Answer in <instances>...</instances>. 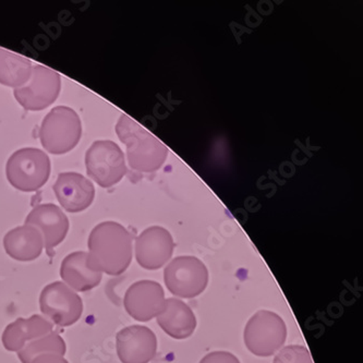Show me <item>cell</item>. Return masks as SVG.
<instances>
[{
  "label": "cell",
  "instance_id": "cell-3",
  "mask_svg": "<svg viewBox=\"0 0 363 363\" xmlns=\"http://www.w3.org/2000/svg\"><path fill=\"white\" fill-rule=\"evenodd\" d=\"M82 135L78 113L67 106H57L46 115L40 128L43 147L48 153L62 155L77 147Z\"/></svg>",
  "mask_w": 363,
  "mask_h": 363
},
{
  "label": "cell",
  "instance_id": "cell-19",
  "mask_svg": "<svg viewBox=\"0 0 363 363\" xmlns=\"http://www.w3.org/2000/svg\"><path fill=\"white\" fill-rule=\"evenodd\" d=\"M31 60L0 48V83L10 88H21L31 78Z\"/></svg>",
  "mask_w": 363,
  "mask_h": 363
},
{
  "label": "cell",
  "instance_id": "cell-17",
  "mask_svg": "<svg viewBox=\"0 0 363 363\" xmlns=\"http://www.w3.org/2000/svg\"><path fill=\"white\" fill-rule=\"evenodd\" d=\"M157 323L170 337L186 340L196 330V318L188 304L176 298H169L166 300L163 311L158 314Z\"/></svg>",
  "mask_w": 363,
  "mask_h": 363
},
{
  "label": "cell",
  "instance_id": "cell-2",
  "mask_svg": "<svg viewBox=\"0 0 363 363\" xmlns=\"http://www.w3.org/2000/svg\"><path fill=\"white\" fill-rule=\"evenodd\" d=\"M116 133L127 147L128 162L133 169L154 172L165 163L168 149L163 142L129 116H121L116 125Z\"/></svg>",
  "mask_w": 363,
  "mask_h": 363
},
{
  "label": "cell",
  "instance_id": "cell-16",
  "mask_svg": "<svg viewBox=\"0 0 363 363\" xmlns=\"http://www.w3.org/2000/svg\"><path fill=\"white\" fill-rule=\"evenodd\" d=\"M4 248L11 259L30 262L40 257L45 245L35 227L24 224L8 231L4 238Z\"/></svg>",
  "mask_w": 363,
  "mask_h": 363
},
{
  "label": "cell",
  "instance_id": "cell-1",
  "mask_svg": "<svg viewBox=\"0 0 363 363\" xmlns=\"http://www.w3.org/2000/svg\"><path fill=\"white\" fill-rule=\"evenodd\" d=\"M86 264L92 271L119 276L133 261V236L123 225L103 222L91 231Z\"/></svg>",
  "mask_w": 363,
  "mask_h": 363
},
{
  "label": "cell",
  "instance_id": "cell-8",
  "mask_svg": "<svg viewBox=\"0 0 363 363\" xmlns=\"http://www.w3.org/2000/svg\"><path fill=\"white\" fill-rule=\"evenodd\" d=\"M40 309L52 325L68 328L82 316L83 302L80 296L64 281H54L43 288Z\"/></svg>",
  "mask_w": 363,
  "mask_h": 363
},
{
  "label": "cell",
  "instance_id": "cell-22",
  "mask_svg": "<svg viewBox=\"0 0 363 363\" xmlns=\"http://www.w3.org/2000/svg\"><path fill=\"white\" fill-rule=\"evenodd\" d=\"M200 363H240V361L230 352H213L206 354Z\"/></svg>",
  "mask_w": 363,
  "mask_h": 363
},
{
  "label": "cell",
  "instance_id": "cell-23",
  "mask_svg": "<svg viewBox=\"0 0 363 363\" xmlns=\"http://www.w3.org/2000/svg\"><path fill=\"white\" fill-rule=\"evenodd\" d=\"M31 363H69L64 356L58 354H45L35 357Z\"/></svg>",
  "mask_w": 363,
  "mask_h": 363
},
{
  "label": "cell",
  "instance_id": "cell-15",
  "mask_svg": "<svg viewBox=\"0 0 363 363\" xmlns=\"http://www.w3.org/2000/svg\"><path fill=\"white\" fill-rule=\"evenodd\" d=\"M48 318L34 314L28 318H20L7 325L1 336V342L8 352H18L30 342L46 336L52 332Z\"/></svg>",
  "mask_w": 363,
  "mask_h": 363
},
{
  "label": "cell",
  "instance_id": "cell-13",
  "mask_svg": "<svg viewBox=\"0 0 363 363\" xmlns=\"http://www.w3.org/2000/svg\"><path fill=\"white\" fill-rule=\"evenodd\" d=\"M52 189L60 206L69 213L82 212L94 200V184L78 172H62Z\"/></svg>",
  "mask_w": 363,
  "mask_h": 363
},
{
  "label": "cell",
  "instance_id": "cell-20",
  "mask_svg": "<svg viewBox=\"0 0 363 363\" xmlns=\"http://www.w3.org/2000/svg\"><path fill=\"white\" fill-rule=\"evenodd\" d=\"M67 347L64 338L57 333H50L48 335L43 336L26 344L20 352L18 358L22 363H31L35 357L45 354H58L64 356Z\"/></svg>",
  "mask_w": 363,
  "mask_h": 363
},
{
  "label": "cell",
  "instance_id": "cell-14",
  "mask_svg": "<svg viewBox=\"0 0 363 363\" xmlns=\"http://www.w3.org/2000/svg\"><path fill=\"white\" fill-rule=\"evenodd\" d=\"M26 224L40 231L48 250L56 248L65 240L70 227L67 215L52 203L35 206L26 216Z\"/></svg>",
  "mask_w": 363,
  "mask_h": 363
},
{
  "label": "cell",
  "instance_id": "cell-9",
  "mask_svg": "<svg viewBox=\"0 0 363 363\" xmlns=\"http://www.w3.org/2000/svg\"><path fill=\"white\" fill-rule=\"evenodd\" d=\"M60 90V74L48 67L36 65L28 82L21 88L14 89V97L26 111H40L56 101Z\"/></svg>",
  "mask_w": 363,
  "mask_h": 363
},
{
  "label": "cell",
  "instance_id": "cell-11",
  "mask_svg": "<svg viewBox=\"0 0 363 363\" xmlns=\"http://www.w3.org/2000/svg\"><path fill=\"white\" fill-rule=\"evenodd\" d=\"M175 242L167 229L152 226L135 240V259L140 267L150 271L161 269L172 257Z\"/></svg>",
  "mask_w": 363,
  "mask_h": 363
},
{
  "label": "cell",
  "instance_id": "cell-6",
  "mask_svg": "<svg viewBox=\"0 0 363 363\" xmlns=\"http://www.w3.org/2000/svg\"><path fill=\"white\" fill-rule=\"evenodd\" d=\"M85 167L89 177L101 188L118 184L128 170L123 151L111 140H99L91 145L85 154Z\"/></svg>",
  "mask_w": 363,
  "mask_h": 363
},
{
  "label": "cell",
  "instance_id": "cell-4",
  "mask_svg": "<svg viewBox=\"0 0 363 363\" xmlns=\"http://www.w3.org/2000/svg\"><path fill=\"white\" fill-rule=\"evenodd\" d=\"M6 174L13 188L23 192L38 191L50 178V157L34 147L18 150L8 160Z\"/></svg>",
  "mask_w": 363,
  "mask_h": 363
},
{
  "label": "cell",
  "instance_id": "cell-12",
  "mask_svg": "<svg viewBox=\"0 0 363 363\" xmlns=\"http://www.w3.org/2000/svg\"><path fill=\"white\" fill-rule=\"evenodd\" d=\"M116 347L123 363H149L157 352V338L147 326H128L116 336Z\"/></svg>",
  "mask_w": 363,
  "mask_h": 363
},
{
  "label": "cell",
  "instance_id": "cell-7",
  "mask_svg": "<svg viewBox=\"0 0 363 363\" xmlns=\"http://www.w3.org/2000/svg\"><path fill=\"white\" fill-rule=\"evenodd\" d=\"M164 281L172 295L186 299L198 297L208 284L206 264L196 257H178L164 271Z\"/></svg>",
  "mask_w": 363,
  "mask_h": 363
},
{
  "label": "cell",
  "instance_id": "cell-21",
  "mask_svg": "<svg viewBox=\"0 0 363 363\" xmlns=\"http://www.w3.org/2000/svg\"><path fill=\"white\" fill-rule=\"evenodd\" d=\"M273 363H313L311 354L306 347L291 345L284 347L276 354Z\"/></svg>",
  "mask_w": 363,
  "mask_h": 363
},
{
  "label": "cell",
  "instance_id": "cell-18",
  "mask_svg": "<svg viewBox=\"0 0 363 363\" xmlns=\"http://www.w3.org/2000/svg\"><path fill=\"white\" fill-rule=\"evenodd\" d=\"M86 252L77 251L65 257L60 265L62 281L76 293H85L101 284L103 274L92 271L86 264Z\"/></svg>",
  "mask_w": 363,
  "mask_h": 363
},
{
  "label": "cell",
  "instance_id": "cell-5",
  "mask_svg": "<svg viewBox=\"0 0 363 363\" xmlns=\"http://www.w3.org/2000/svg\"><path fill=\"white\" fill-rule=\"evenodd\" d=\"M243 338L249 352L257 357H269L285 344L287 328L279 314L261 310L249 320Z\"/></svg>",
  "mask_w": 363,
  "mask_h": 363
},
{
  "label": "cell",
  "instance_id": "cell-10",
  "mask_svg": "<svg viewBox=\"0 0 363 363\" xmlns=\"http://www.w3.org/2000/svg\"><path fill=\"white\" fill-rule=\"evenodd\" d=\"M165 293L161 284L154 281H139L125 291L123 306L131 318L139 322L157 318L165 307Z\"/></svg>",
  "mask_w": 363,
  "mask_h": 363
}]
</instances>
